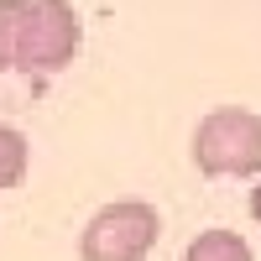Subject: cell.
I'll return each instance as SVG.
<instances>
[{"instance_id": "cell-1", "label": "cell", "mask_w": 261, "mask_h": 261, "mask_svg": "<svg viewBox=\"0 0 261 261\" xmlns=\"http://www.w3.org/2000/svg\"><path fill=\"white\" fill-rule=\"evenodd\" d=\"M193 167L204 178H261V115L220 105L193 125Z\"/></svg>"}, {"instance_id": "cell-3", "label": "cell", "mask_w": 261, "mask_h": 261, "mask_svg": "<svg viewBox=\"0 0 261 261\" xmlns=\"http://www.w3.org/2000/svg\"><path fill=\"white\" fill-rule=\"evenodd\" d=\"M79 53V11L68 0H32L21 27V73H63Z\"/></svg>"}, {"instance_id": "cell-2", "label": "cell", "mask_w": 261, "mask_h": 261, "mask_svg": "<svg viewBox=\"0 0 261 261\" xmlns=\"http://www.w3.org/2000/svg\"><path fill=\"white\" fill-rule=\"evenodd\" d=\"M162 241V214L146 199H110L79 230V261H146Z\"/></svg>"}, {"instance_id": "cell-7", "label": "cell", "mask_w": 261, "mask_h": 261, "mask_svg": "<svg viewBox=\"0 0 261 261\" xmlns=\"http://www.w3.org/2000/svg\"><path fill=\"white\" fill-rule=\"evenodd\" d=\"M251 220H256V225H261V178H256V183H251Z\"/></svg>"}, {"instance_id": "cell-5", "label": "cell", "mask_w": 261, "mask_h": 261, "mask_svg": "<svg viewBox=\"0 0 261 261\" xmlns=\"http://www.w3.org/2000/svg\"><path fill=\"white\" fill-rule=\"evenodd\" d=\"M27 167H32V141L27 130L0 120V188H21L27 183Z\"/></svg>"}, {"instance_id": "cell-6", "label": "cell", "mask_w": 261, "mask_h": 261, "mask_svg": "<svg viewBox=\"0 0 261 261\" xmlns=\"http://www.w3.org/2000/svg\"><path fill=\"white\" fill-rule=\"evenodd\" d=\"M27 6H32V0H0V73H11L16 58H21V27H27Z\"/></svg>"}, {"instance_id": "cell-4", "label": "cell", "mask_w": 261, "mask_h": 261, "mask_svg": "<svg viewBox=\"0 0 261 261\" xmlns=\"http://www.w3.org/2000/svg\"><path fill=\"white\" fill-rule=\"evenodd\" d=\"M183 261H256V251L241 230H199L188 241Z\"/></svg>"}]
</instances>
